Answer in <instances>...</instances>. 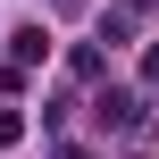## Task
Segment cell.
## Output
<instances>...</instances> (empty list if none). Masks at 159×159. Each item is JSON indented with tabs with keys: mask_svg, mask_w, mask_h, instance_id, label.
<instances>
[{
	"mask_svg": "<svg viewBox=\"0 0 159 159\" xmlns=\"http://www.w3.org/2000/svg\"><path fill=\"white\" fill-rule=\"evenodd\" d=\"M0 143H25V109H0Z\"/></svg>",
	"mask_w": 159,
	"mask_h": 159,
	"instance_id": "3957f363",
	"label": "cell"
},
{
	"mask_svg": "<svg viewBox=\"0 0 159 159\" xmlns=\"http://www.w3.org/2000/svg\"><path fill=\"white\" fill-rule=\"evenodd\" d=\"M143 109H151V101H134V92H101V126H117V134H151Z\"/></svg>",
	"mask_w": 159,
	"mask_h": 159,
	"instance_id": "6da1fadb",
	"label": "cell"
},
{
	"mask_svg": "<svg viewBox=\"0 0 159 159\" xmlns=\"http://www.w3.org/2000/svg\"><path fill=\"white\" fill-rule=\"evenodd\" d=\"M143 75H151V84H159V42H151V50H143Z\"/></svg>",
	"mask_w": 159,
	"mask_h": 159,
	"instance_id": "277c9868",
	"label": "cell"
},
{
	"mask_svg": "<svg viewBox=\"0 0 159 159\" xmlns=\"http://www.w3.org/2000/svg\"><path fill=\"white\" fill-rule=\"evenodd\" d=\"M8 50H17V67H42V59H50V34H42V25H17Z\"/></svg>",
	"mask_w": 159,
	"mask_h": 159,
	"instance_id": "7a4b0ae2",
	"label": "cell"
},
{
	"mask_svg": "<svg viewBox=\"0 0 159 159\" xmlns=\"http://www.w3.org/2000/svg\"><path fill=\"white\" fill-rule=\"evenodd\" d=\"M50 159H92V151H84V143H59V151H50Z\"/></svg>",
	"mask_w": 159,
	"mask_h": 159,
	"instance_id": "5b68a950",
	"label": "cell"
}]
</instances>
